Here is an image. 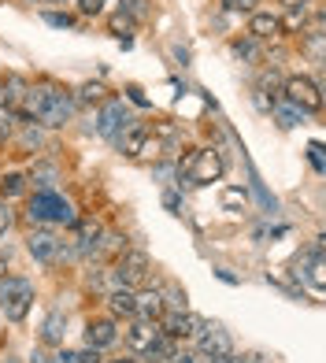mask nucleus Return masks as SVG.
<instances>
[{
	"mask_svg": "<svg viewBox=\"0 0 326 363\" xmlns=\"http://www.w3.org/2000/svg\"><path fill=\"white\" fill-rule=\"evenodd\" d=\"M286 101L293 108H300V111H319L322 108V89L315 86L312 78L293 74V78H286Z\"/></svg>",
	"mask_w": 326,
	"mask_h": 363,
	"instance_id": "423d86ee",
	"label": "nucleus"
},
{
	"mask_svg": "<svg viewBox=\"0 0 326 363\" xmlns=\"http://www.w3.org/2000/svg\"><path fill=\"white\" fill-rule=\"evenodd\" d=\"M26 216L34 223H63V226H71L74 223V208L63 201L60 193L41 189V193L30 196V211H26Z\"/></svg>",
	"mask_w": 326,
	"mask_h": 363,
	"instance_id": "20e7f679",
	"label": "nucleus"
},
{
	"mask_svg": "<svg viewBox=\"0 0 326 363\" xmlns=\"http://www.w3.org/2000/svg\"><path fill=\"white\" fill-rule=\"evenodd\" d=\"M108 26H111V34H116L119 41H130V30H134V19L119 11V15H111V23H108Z\"/></svg>",
	"mask_w": 326,
	"mask_h": 363,
	"instance_id": "b1692460",
	"label": "nucleus"
},
{
	"mask_svg": "<svg viewBox=\"0 0 326 363\" xmlns=\"http://www.w3.org/2000/svg\"><path fill=\"white\" fill-rule=\"evenodd\" d=\"M197 352H204L208 359H219V356H234V337L226 334L223 326H204L197 334Z\"/></svg>",
	"mask_w": 326,
	"mask_h": 363,
	"instance_id": "1a4fd4ad",
	"label": "nucleus"
},
{
	"mask_svg": "<svg viewBox=\"0 0 326 363\" xmlns=\"http://www.w3.org/2000/svg\"><path fill=\"white\" fill-rule=\"evenodd\" d=\"M45 23H48V26H56V30H67L74 19H71V15H60V11H45Z\"/></svg>",
	"mask_w": 326,
	"mask_h": 363,
	"instance_id": "a878e982",
	"label": "nucleus"
},
{
	"mask_svg": "<svg viewBox=\"0 0 326 363\" xmlns=\"http://www.w3.org/2000/svg\"><path fill=\"white\" fill-rule=\"evenodd\" d=\"M0 278H4V259H0Z\"/></svg>",
	"mask_w": 326,
	"mask_h": 363,
	"instance_id": "79ce46f5",
	"label": "nucleus"
},
{
	"mask_svg": "<svg viewBox=\"0 0 326 363\" xmlns=\"http://www.w3.org/2000/svg\"><path fill=\"white\" fill-rule=\"evenodd\" d=\"M116 337H119V330H116V323L111 319H89L86 323V349H108V345H116Z\"/></svg>",
	"mask_w": 326,
	"mask_h": 363,
	"instance_id": "ddd939ff",
	"label": "nucleus"
},
{
	"mask_svg": "<svg viewBox=\"0 0 326 363\" xmlns=\"http://www.w3.org/2000/svg\"><path fill=\"white\" fill-rule=\"evenodd\" d=\"M104 93H108V89L101 86V82H86V86L78 89L74 101H78V104H101V101H104Z\"/></svg>",
	"mask_w": 326,
	"mask_h": 363,
	"instance_id": "412c9836",
	"label": "nucleus"
},
{
	"mask_svg": "<svg viewBox=\"0 0 326 363\" xmlns=\"http://www.w3.org/2000/svg\"><path fill=\"white\" fill-rule=\"evenodd\" d=\"M11 219H15V216H11V208H8V201H0V238H4V230L11 226Z\"/></svg>",
	"mask_w": 326,
	"mask_h": 363,
	"instance_id": "7c9ffc66",
	"label": "nucleus"
},
{
	"mask_svg": "<svg viewBox=\"0 0 326 363\" xmlns=\"http://www.w3.org/2000/svg\"><path fill=\"white\" fill-rule=\"evenodd\" d=\"M74 359H78V363H101V352H96V349H86V352H78Z\"/></svg>",
	"mask_w": 326,
	"mask_h": 363,
	"instance_id": "473e14b6",
	"label": "nucleus"
},
{
	"mask_svg": "<svg viewBox=\"0 0 326 363\" xmlns=\"http://www.w3.org/2000/svg\"><path fill=\"white\" fill-rule=\"evenodd\" d=\"M19 193H26V178L23 174H4V182H0V201L19 196Z\"/></svg>",
	"mask_w": 326,
	"mask_h": 363,
	"instance_id": "4be33fe9",
	"label": "nucleus"
},
{
	"mask_svg": "<svg viewBox=\"0 0 326 363\" xmlns=\"http://www.w3.org/2000/svg\"><path fill=\"white\" fill-rule=\"evenodd\" d=\"M256 4H259V0H223L226 11H252Z\"/></svg>",
	"mask_w": 326,
	"mask_h": 363,
	"instance_id": "c756f323",
	"label": "nucleus"
},
{
	"mask_svg": "<svg viewBox=\"0 0 326 363\" xmlns=\"http://www.w3.org/2000/svg\"><path fill=\"white\" fill-rule=\"evenodd\" d=\"M230 52H234L237 60L259 63V52H264V48H259V41H256V38H249V34H244V38H237V41L230 45Z\"/></svg>",
	"mask_w": 326,
	"mask_h": 363,
	"instance_id": "a211bd4d",
	"label": "nucleus"
},
{
	"mask_svg": "<svg viewBox=\"0 0 326 363\" xmlns=\"http://www.w3.org/2000/svg\"><path fill=\"white\" fill-rule=\"evenodd\" d=\"M4 363H19V359H4Z\"/></svg>",
	"mask_w": 326,
	"mask_h": 363,
	"instance_id": "37998d69",
	"label": "nucleus"
},
{
	"mask_svg": "<svg viewBox=\"0 0 326 363\" xmlns=\"http://www.w3.org/2000/svg\"><path fill=\"white\" fill-rule=\"evenodd\" d=\"M149 267L152 263L141 249H123L116 256V267H111V282L126 286V289H137V286H145V278H149Z\"/></svg>",
	"mask_w": 326,
	"mask_h": 363,
	"instance_id": "39448f33",
	"label": "nucleus"
},
{
	"mask_svg": "<svg viewBox=\"0 0 326 363\" xmlns=\"http://www.w3.org/2000/svg\"><path fill=\"white\" fill-rule=\"evenodd\" d=\"M63 334H67V311L63 308H52L41 323V341L45 345H63Z\"/></svg>",
	"mask_w": 326,
	"mask_h": 363,
	"instance_id": "2eb2a0df",
	"label": "nucleus"
},
{
	"mask_svg": "<svg viewBox=\"0 0 326 363\" xmlns=\"http://www.w3.org/2000/svg\"><path fill=\"white\" fill-rule=\"evenodd\" d=\"M308 163H312V167L322 174V145H319V141H312V145H308Z\"/></svg>",
	"mask_w": 326,
	"mask_h": 363,
	"instance_id": "cd10ccee",
	"label": "nucleus"
},
{
	"mask_svg": "<svg viewBox=\"0 0 326 363\" xmlns=\"http://www.w3.org/2000/svg\"><path fill=\"white\" fill-rule=\"evenodd\" d=\"M163 204H167V208L174 211V208H178V193H163Z\"/></svg>",
	"mask_w": 326,
	"mask_h": 363,
	"instance_id": "e433bc0d",
	"label": "nucleus"
},
{
	"mask_svg": "<svg viewBox=\"0 0 326 363\" xmlns=\"http://www.w3.org/2000/svg\"><path fill=\"white\" fill-rule=\"evenodd\" d=\"M171 363H208V356L197 349H182V352H171Z\"/></svg>",
	"mask_w": 326,
	"mask_h": 363,
	"instance_id": "393cba45",
	"label": "nucleus"
},
{
	"mask_svg": "<svg viewBox=\"0 0 326 363\" xmlns=\"http://www.w3.org/2000/svg\"><path fill=\"white\" fill-rule=\"evenodd\" d=\"M244 204H249V189H244V186H230V189H223V208H230V211H244Z\"/></svg>",
	"mask_w": 326,
	"mask_h": 363,
	"instance_id": "aec40b11",
	"label": "nucleus"
},
{
	"mask_svg": "<svg viewBox=\"0 0 326 363\" xmlns=\"http://www.w3.org/2000/svg\"><path fill=\"white\" fill-rule=\"evenodd\" d=\"M48 363H78V359H74V352H56Z\"/></svg>",
	"mask_w": 326,
	"mask_h": 363,
	"instance_id": "72a5a7b5",
	"label": "nucleus"
},
{
	"mask_svg": "<svg viewBox=\"0 0 326 363\" xmlns=\"http://www.w3.org/2000/svg\"><path fill=\"white\" fill-rule=\"evenodd\" d=\"M163 293H156V289H141V293H134V315L137 319H145V323H159L163 319Z\"/></svg>",
	"mask_w": 326,
	"mask_h": 363,
	"instance_id": "f8f14e48",
	"label": "nucleus"
},
{
	"mask_svg": "<svg viewBox=\"0 0 326 363\" xmlns=\"http://www.w3.org/2000/svg\"><path fill=\"white\" fill-rule=\"evenodd\" d=\"M104 4H108V0H78V11L82 15H101Z\"/></svg>",
	"mask_w": 326,
	"mask_h": 363,
	"instance_id": "c85d7f7f",
	"label": "nucleus"
},
{
	"mask_svg": "<svg viewBox=\"0 0 326 363\" xmlns=\"http://www.w3.org/2000/svg\"><path fill=\"white\" fill-rule=\"evenodd\" d=\"M208 323L201 315H193V311H171L167 319H163V334H167L171 341H197V334L204 330Z\"/></svg>",
	"mask_w": 326,
	"mask_h": 363,
	"instance_id": "0eeeda50",
	"label": "nucleus"
},
{
	"mask_svg": "<svg viewBox=\"0 0 326 363\" xmlns=\"http://www.w3.org/2000/svg\"><path fill=\"white\" fill-rule=\"evenodd\" d=\"M282 8H289V11H297V8H308V0H279Z\"/></svg>",
	"mask_w": 326,
	"mask_h": 363,
	"instance_id": "f704fd0d",
	"label": "nucleus"
},
{
	"mask_svg": "<svg viewBox=\"0 0 326 363\" xmlns=\"http://www.w3.org/2000/svg\"><path fill=\"white\" fill-rule=\"evenodd\" d=\"M119 4H123V15H130L134 23H141V19H149V15H152L149 0H119Z\"/></svg>",
	"mask_w": 326,
	"mask_h": 363,
	"instance_id": "5701e85b",
	"label": "nucleus"
},
{
	"mask_svg": "<svg viewBox=\"0 0 326 363\" xmlns=\"http://www.w3.org/2000/svg\"><path fill=\"white\" fill-rule=\"evenodd\" d=\"M30 363H48V356L45 352H34V356H30Z\"/></svg>",
	"mask_w": 326,
	"mask_h": 363,
	"instance_id": "58836bf2",
	"label": "nucleus"
},
{
	"mask_svg": "<svg viewBox=\"0 0 326 363\" xmlns=\"http://www.w3.org/2000/svg\"><path fill=\"white\" fill-rule=\"evenodd\" d=\"M111 363H137V359H111Z\"/></svg>",
	"mask_w": 326,
	"mask_h": 363,
	"instance_id": "a19ab883",
	"label": "nucleus"
},
{
	"mask_svg": "<svg viewBox=\"0 0 326 363\" xmlns=\"http://www.w3.org/2000/svg\"><path fill=\"white\" fill-rule=\"evenodd\" d=\"M126 126H130V111H126V104H123V101H104L101 119H96V134H101V138H119Z\"/></svg>",
	"mask_w": 326,
	"mask_h": 363,
	"instance_id": "9d476101",
	"label": "nucleus"
},
{
	"mask_svg": "<svg viewBox=\"0 0 326 363\" xmlns=\"http://www.w3.org/2000/svg\"><path fill=\"white\" fill-rule=\"evenodd\" d=\"M159 334H163L159 323H145V319H141V323H134V326L126 330V345H130L137 356H145V352H149L152 345L159 341Z\"/></svg>",
	"mask_w": 326,
	"mask_h": 363,
	"instance_id": "9b49d317",
	"label": "nucleus"
},
{
	"mask_svg": "<svg viewBox=\"0 0 326 363\" xmlns=\"http://www.w3.org/2000/svg\"><path fill=\"white\" fill-rule=\"evenodd\" d=\"M23 104H26V115H34V119L41 126H63L71 119V111H74V101L63 89H26L23 96Z\"/></svg>",
	"mask_w": 326,
	"mask_h": 363,
	"instance_id": "f257e3e1",
	"label": "nucleus"
},
{
	"mask_svg": "<svg viewBox=\"0 0 326 363\" xmlns=\"http://www.w3.org/2000/svg\"><path fill=\"white\" fill-rule=\"evenodd\" d=\"M30 4H63V0H30Z\"/></svg>",
	"mask_w": 326,
	"mask_h": 363,
	"instance_id": "ea45409f",
	"label": "nucleus"
},
{
	"mask_svg": "<svg viewBox=\"0 0 326 363\" xmlns=\"http://www.w3.org/2000/svg\"><path fill=\"white\" fill-rule=\"evenodd\" d=\"M163 308H171V311H186V293H167V296H163Z\"/></svg>",
	"mask_w": 326,
	"mask_h": 363,
	"instance_id": "bb28decb",
	"label": "nucleus"
},
{
	"mask_svg": "<svg viewBox=\"0 0 326 363\" xmlns=\"http://www.w3.org/2000/svg\"><path fill=\"white\" fill-rule=\"evenodd\" d=\"M126 93H130V101H134V104H145V96H141V89H137V86H130Z\"/></svg>",
	"mask_w": 326,
	"mask_h": 363,
	"instance_id": "c9c22d12",
	"label": "nucleus"
},
{
	"mask_svg": "<svg viewBox=\"0 0 326 363\" xmlns=\"http://www.w3.org/2000/svg\"><path fill=\"white\" fill-rule=\"evenodd\" d=\"M208 363H244V359H234V356H219V359H208Z\"/></svg>",
	"mask_w": 326,
	"mask_h": 363,
	"instance_id": "4c0bfd02",
	"label": "nucleus"
},
{
	"mask_svg": "<svg viewBox=\"0 0 326 363\" xmlns=\"http://www.w3.org/2000/svg\"><path fill=\"white\" fill-rule=\"evenodd\" d=\"M108 308H111V315L134 319V289H126V286H116V293L108 296Z\"/></svg>",
	"mask_w": 326,
	"mask_h": 363,
	"instance_id": "f3484780",
	"label": "nucleus"
},
{
	"mask_svg": "<svg viewBox=\"0 0 326 363\" xmlns=\"http://www.w3.org/2000/svg\"><path fill=\"white\" fill-rule=\"evenodd\" d=\"M223 171H226V163L215 148H197V152H189L182 160V174L189 186H211V182L223 178Z\"/></svg>",
	"mask_w": 326,
	"mask_h": 363,
	"instance_id": "7ed1b4c3",
	"label": "nucleus"
},
{
	"mask_svg": "<svg viewBox=\"0 0 326 363\" xmlns=\"http://www.w3.org/2000/svg\"><path fill=\"white\" fill-rule=\"evenodd\" d=\"M249 38H256L259 45L282 38V19H279V15H271V11H256L249 19Z\"/></svg>",
	"mask_w": 326,
	"mask_h": 363,
	"instance_id": "4468645a",
	"label": "nucleus"
},
{
	"mask_svg": "<svg viewBox=\"0 0 326 363\" xmlns=\"http://www.w3.org/2000/svg\"><path fill=\"white\" fill-rule=\"evenodd\" d=\"M26 249H30V256H34L38 263H45V267H52V263H60L63 256H67L63 241L56 234H45V230H38V234L26 238Z\"/></svg>",
	"mask_w": 326,
	"mask_h": 363,
	"instance_id": "6e6552de",
	"label": "nucleus"
},
{
	"mask_svg": "<svg viewBox=\"0 0 326 363\" xmlns=\"http://www.w3.org/2000/svg\"><path fill=\"white\" fill-rule=\"evenodd\" d=\"M30 304H34V282L30 278H0V311H4V319L11 323H23Z\"/></svg>",
	"mask_w": 326,
	"mask_h": 363,
	"instance_id": "f03ea898",
	"label": "nucleus"
},
{
	"mask_svg": "<svg viewBox=\"0 0 326 363\" xmlns=\"http://www.w3.org/2000/svg\"><path fill=\"white\" fill-rule=\"evenodd\" d=\"M274 119H279L282 130H293L297 123H304V111H300V108H293L289 101H279V104H274Z\"/></svg>",
	"mask_w": 326,
	"mask_h": 363,
	"instance_id": "6ab92c4d",
	"label": "nucleus"
},
{
	"mask_svg": "<svg viewBox=\"0 0 326 363\" xmlns=\"http://www.w3.org/2000/svg\"><path fill=\"white\" fill-rule=\"evenodd\" d=\"M11 134V115L4 111V108H0V145H4V138Z\"/></svg>",
	"mask_w": 326,
	"mask_h": 363,
	"instance_id": "2f4dec72",
	"label": "nucleus"
},
{
	"mask_svg": "<svg viewBox=\"0 0 326 363\" xmlns=\"http://www.w3.org/2000/svg\"><path fill=\"white\" fill-rule=\"evenodd\" d=\"M116 141H119V148H123V156L137 160L141 148H145V141H149V126H126Z\"/></svg>",
	"mask_w": 326,
	"mask_h": 363,
	"instance_id": "dca6fc26",
	"label": "nucleus"
}]
</instances>
